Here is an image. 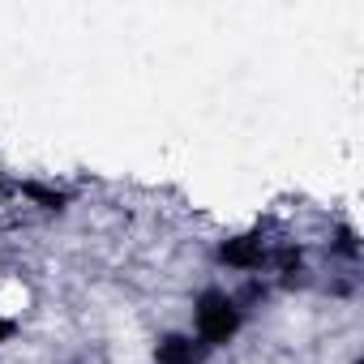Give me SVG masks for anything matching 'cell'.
<instances>
[{"instance_id": "cell-2", "label": "cell", "mask_w": 364, "mask_h": 364, "mask_svg": "<svg viewBox=\"0 0 364 364\" xmlns=\"http://www.w3.org/2000/svg\"><path fill=\"white\" fill-rule=\"evenodd\" d=\"M215 262L240 279H257L262 270L274 266V245L262 232H232V236L215 240Z\"/></svg>"}, {"instance_id": "cell-4", "label": "cell", "mask_w": 364, "mask_h": 364, "mask_svg": "<svg viewBox=\"0 0 364 364\" xmlns=\"http://www.w3.org/2000/svg\"><path fill=\"white\" fill-rule=\"evenodd\" d=\"M18 334H22V317L9 313V309H0V351H5L9 343H18Z\"/></svg>"}, {"instance_id": "cell-1", "label": "cell", "mask_w": 364, "mask_h": 364, "mask_svg": "<svg viewBox=\"0 0 364 364\" xmlns=\"http://www.w3.org/2000/svg\"><path fill=\"white\" fill-rule=\"evenodd\" d=\"M185 330L206 347V351H228L232 343H240V334L249 330V304L236 287L228 283H206L193 291L189 300V317Z\"/></svg>"}, {"instance_id": "cell-3", "label": "cell", "mask_w": 364, "mask_h": 364, "mask_svg": "<svg viewBox=\"0 0 364 364\" xmlns=\"http://www.w3.org/2000/svg\"><path fill=\"white\" fill-rule=\"evenodd\" d=\"M150 364H215V351H206L185 326L159 330L150 343Z\"/></svg>"}]
</instances>
